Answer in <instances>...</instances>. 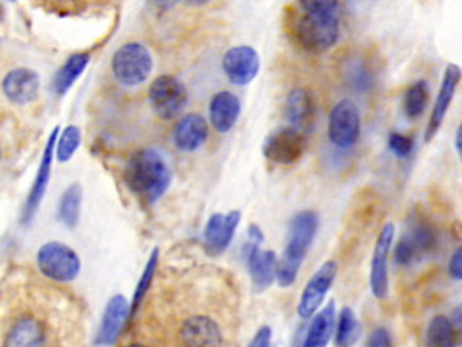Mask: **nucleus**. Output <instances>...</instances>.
Segmentation results:
<instances>
[{
  "mask_svg": "<svg viewBox=\"0 0 462 347\" xmlns=\"http://www.w3.org/2000/svg\"><path fill=\"white\" fill-rule=\"evenodd\" d=\"M438 246V229L429 220L415 215L408 220L407 230L402 233L395 246L393 259L401 267H410L435 254Z\"/></svg>",
  "mask_w": 462,
  "mask_h": 347,
  "instance_id": "nucleus-3",
  "label": "nucleus"
},
{
  "mask_svg": "<svg viewBox=\"0 0 462 347\" xmlns=\"http://www.w3.org/2000/svg\"><path fill=\"white\" fill-rule=\"evenodd\" d=\"M132 320V304L124 295H115L105 308L99 331L94 338L96 346H113L119 342L122 332Z\"/></svg>",
  "mask_w": 462,
  "mask_h": 347,
  "instance_id": "nucleus-16",
  "label": "nucleus"
},
{
  "mask_svg": "<svg viewBox=\"0 0 462 347\" xmlns=\"http://www.w3.org/2000/svg\"><path fill=\"white\" fill-rule=\"evenodd\" d=\"M447 270H449L451 280L462 282V244L451 254Z\"/></svg>",
  "mask_w": 462,
  "mask_h": 347,
  "instance_id": "nucleus-35",
  "label": "nucleus"
},
{
  "mask_svg": "<svg viewBox=\"0 0 462 347\" xmlns=\"http://www.w3.org/2000/svg\"><path fill=\"white\" fill-rule=\"evenodd\" d=\"M373 73L363 61L352 62L346 70V82L358 93H367L373 87Z\"/></svg>",
  "mask_w": 462,
  "mask_h": 347,
  "instance_id": "nucleus-31",
  "label": "nucleus"
},
{
  "mask_svg": "<svg viewBox=\"0 0 462 347\" xmlns=\"http://www.w3.org/2000/svg\"><path fill=\"white\" fill-rule=\"evenodd\" d=\"M154 2H156V5L159 6L160 10H170L176 5L179 0H154Z\"/></svg>",
  "mask_w": 462,
  "mask_h": 347,
  "instance_id": "nucleus-40",
  "label": "nucleus"
},
{
  "mask_svg": "<svg viewBox=\"0 0 462 347\" xmlns=\"http://www.w3.org/2000/svg\"><path fill=\"white\" fill-rule=\"evenodd\" d=\"M462 81V68L457 64H449L444 70V76L441 81V87L436 94L433 108L430 113L429 124L424 133V143H429L433 141L442 124L446 121L447 113L450 110L451 102L455 100L458 87Z\"/></svg>",
  "mask_w": 462,
  "mask_h": 347,
  "instance_id": "nucleus-12",
  "label": "nucleus"
},
{
  "mask_svg": "<svg viewBox=\"0 0 462 347\" xmlns=\"http://www.w3.org/2000/svg\"><path fill=\"white\" fill-rule=\"evenodd\" d=\"M40 77L31 68H14L2 81L6 100L16 105H27L38 98Z\"/></svg>",
  "mask_w": 462,
  "mask_h": 347,
  "instance_id": "nucleus-19",
  "label": "nucleus"
},
{
  "mask_svg": "<svg viewBox=\"0 0 462 347\" xmlns=\"http://www.w3.org/2000/svg\"><path fill=\"white\" fill-rule=\"evenodd\" d=\"M81 143H82V132H81V128L76 127V126L66 127L65 130L61 133V136H57V141H56V160L62 162V164L72 160Z\"/></svg>",
  "mask_w": 462,
  "mask_h": 347,
  "instance_id": "nucleus-30",
  "label": "nucleus"
},
{
  "mask_svg": "<svg viewBox=\"0 0 462 347\" xmlns=\"http://www.w3.org/2000/svg\"><path fill=\"white\" fill-rule=\"evenodd\" d=\"M430 100V85L427 81H416L413 82L402 98V110L410 121L419 119L427 110Z\"/></svg>",
  "mask_w": 462,
  "mask_h": 347,
  "instance_id": "nucleus-26",
  "label": "nucleus"
},
{
  "mask_svg": "<svg viewBox=\"0 0 462 347\" xmlns=\"http://www.w3.org/2000/svg\"><path fill=\"white\" fill-rule=\"evenodd\" d=\"M59 136V128H55L51 132L48 143L45 145L44 154H42V160L38 166V175L33 182L31 192L28 195L27 203L23 207L22 221L23 224H30L33 221L36 212H38V205L44 199L48 184H50L51 167H53V160H55L56 141Z\"/></svg>",
  "mask_w": 462,
  "mask_h": 347,
  "instance_id": "nucleus-18",
  "label": "nucleus"
},
{
  "mask_svg": "<svg viewBox=\"0 0 462 347\" xmlns=\"http://www.w3.org/2000/svg\"><path fill=\"white\" fill-rule=\"evenodd\" d=\"M248 241L252 243L262 244L264 243V231L258 226V224H250L247 229Z\"/></svg>",
  "mask_w": 462,
  "mask_h": 347,
  "instance_id": "nucleus-38",
  "label": "nucleus"
},
{
  "mask_svg": "<svg viewBox=\"0 0 462 347\" xmlns=\"http://www.w3.org/2000/svg\"><path fill=\"white\" fill-rule=\"evenodd\" d=\"M341 23L338 14H307L297 21L296 39L303 48L312 53H324L338 44Z\"/></svg>",
  "mask_w": 462,
  "mask_h": 347,
  "instance_id": "nucleus-5",
  "label": "nucleus"
},
{
  "mask_svg": "<svg viewBox=\"0 0 462 347\" xmlns=\"http://www.w3.org/2000/svg\"><path fill=\"white\" fill-rule=\"evenodd\" d=\"M363 334V327L359 325L356 315L350 308H342L339 318L336 321L335 344L336 346H353L359 342Z\"/></svg>",
  "mask_w": 462,
  "mask_h": 347,
  "instance_id": "nucleus-28",
  "label": "nucleus"
},
{
  "mask_svg": "<svg viewBox=\"0 0 462 347\" xmlns=\"http://www.w3.org/2000/svg\"><path fill=\"white\" fill-rule=\"evenodd\" d=\"M83 190L79 184H73L62 193L59 207H57V218L66 229H76L82 213Z\"/></svg>",
  "mask_w": 462,
  "mask_h": 347,
  "instance_id": "nucleus-25",
  "label": "nucleus"
},
{
  "mask_svg": "<svg viewBox=\"0 0 462 347\" xmlns=\"http://www.w3.org/2000/svg\"><path fill=\"white\" fill-rule=\"evenodd\" d=\"M149 100L154 113L159 116L160 119L171 121L185 110L188 91L177 77L162 74L156 77L150 85Z\"/></svg>",
  "mask_w": 462,
  "mask_h": 347,
  "instance_id": "nucleus-8",
  "label": "nucleus"
},
{
  "mask_svg": "<svg viewBox=\"0 0 462 347\" xmlns=\"http://www.w3.org/2000/svg\"><path fill=\"white\" fill-rule=\"evenodd\" d=\"M455 150L462 164V122L458 126L457 133H455Z\"/></svg>",
  "mask_w": 462,
  "mask_h": 347,
  "instance_id": "nucleus-39",
  "label": "nucleus"
},
{
  "mask_svg": "<svg viewBox=\"0 0 462 347\" xmlns=\"http://www.w3.org/2000/svg\"><path fill=\"white\" fill-rule=\"evenodd\" d=\"M6 2H14V0H6Z\"/></svg>",
  "mask_w": 462,
  "mask_h": 347,
  "instance_id": "nucleus-42",
  "label": "nucleus"
},
{
  "mask_svg": "<svg viewBox=\"0 0 462 347\" xmlns=\"http://www.w3.org/2000/svg\"><path fill=\"white\" fill-rule=\"evenodd\" d=\"M47 343V331L42 321L34 318H22L13 325L5 338V346L34 347L44 346Z\"/></svg>",
  "mask_w": 462,
  "mask_h": 347,
  "instance_id": "nucleus-23",
  "label": "nucleus"
},
{
  "mask_svg": "<svg viewBox=\"0 0 462 347\" xmlns=\"http://www.w3.org/2000/svg\"><path fill=\"white\" fill-rule=\"evenodd\" d=\"M284 113L288 126L310 134L318 119V100L312 90L296 87L287 96Z\"/></svg>",
  "mask_w": 462,
  "mask_h": 347,
  "instance_id": "nucleus-14",
  "label": "nucleus"
},
{
  "mask_svg": "<svg viewBox=\"0 0 462 347\" xmlns=\"http://www.w3.org/2000/svg\"><path fill=\"white\" fill-rule=\"evenodd\" d=\"M244 259L256 292H264L276 282L278 255L273 250H262L261 244L248 241L243 248Z\"/></svg>",
  "mask_w": 462,
  "mask_h": 347,
  "instance_id": "nucleus-17",
  "label": "nucleus"
},
{
  "mask_svg": "<svg viewBox=\"0 0 462 347\" xmlns=\"http://www.w3.org/2000/svg\"><path fill=\"white\" fill-rule=\"evenodd\" d=\"M387 147L391 153L397 156L398 160H407L415 150V141L402 133L391 132L387 139Z\"/></svg>",
  "mask_w": 462,
  "mask_h": 347,
  "instance_id": "nucleus-32",
  "label": "nucleus"
},
{
  "mask_svg": "<svg viewBox=\"0 0 462 347\" xmlns=\"http://www.w3.org/2000/svg\"><path fill=\"white\" fill-rule=\"evenodd\" d=\"M273 342V331L270 325H261L258 332L254 334L252 342L248 343V346L252 347H269Z\"/></svg>",
  "mask_w": 462,
  "mask_h": 347,
  "instance_id": "nucleus-36",
  "label": "nucleus"
},
{
  "mask_svg": "<svg viewBox=\"0 0 462 347\" xmlns=\"http://www.w3.org/2000/svg\"><path fill=\"white\" fill-rule=\"evenodd\" d=\"M397 227L393 222H387L381 229L374 243L372 265H370V289L374 298L385 299L390 293V276H389V258L395 241Z\"/></svg>",
  "mask_w": 462,
  "mask_h": 347,
  "instance_id": "nucleus-10",
  "label": "nucleus"
},
{
  "mask_svg": "<svg viewBox=\"0 0 462 347\" xmlns=\"http://www.w3.org/2000/svg\"><path fill=\"white\" fill-rule=\"evenodd\" d=\"M185 2H187L188 5L202 6V5H207V4H209L210 0H185Z\"/></svg>",
  "mask_w": 462,
  "mask_h": 347,
  "instance_id": "nucleus-41",
  "label": "nucleus"
},
{
  "mask_svg": "<svg viewBox=\"0 0 462 347\" xmlns=\"http://www.w3.org/2000/svg\"><path fill=\"white\" fill-rule=\"evenodd\" d=\"M307 147V134L288 126L270 133L262 145V153L273 164L293 166L303 158Z\"/></svg>",
  "mask_w": 462,
  "mask_h": 347,
  "instance_id": "nucleus-9",
  "label": "nucleus"
},
{
  "mask_svg": "<svg viewBox=\"0 0 462 347\" xmlns=\"http://www.w3.org/2000/svg\"><path fill=\"white\" fill-rule=\"evenodd\" d=\"M124 181L145 204L153 205L170 188L171 170L166 158L154 149L134 152L124 169Z\"/></svg>",
  "mask_w": 462,
  "mask_h": 347,
  "instance_id": "nucleus-1",
  "label": "nucleus"
},
{
  "mask_svg": "<svg viewBox=\"0 0 462 347\" xmlns=\"http://www.w3.org/2000/svg\"><path fill=\"white\" fill-rule=\"evenodd\" d=\"M393 344V338L389 329L385 327H378L370 334L369 340H367V346L369 347H390Z\"/></svg>",
  "mask_w": 462,
  "mask_h": 347,
  "instance_id": "nucleus-34",
  "label": "nucleus"
},
{
  "mask_svg": "<svg viewBox=\"0 0 462 347\" xmlns=\"http://www.w3.org/2000/svg\"><path fill=\"white\" fill-rule=\"evenodd\" d=\"M209 116L216 132L228 133L241 116V100L231 91H219L210 100Z\"/></svg>",
  "mask_w": 462,
  "mask_h": 347,
  "instance_id": "nucleus-21",
  "label": "nucleus"
},
{
  "mask_svg": "<svg viewBox=\"0 0 462 347\" xmlns=\"http://www.w3.org/2000/svg\"><path fill=\"white\" fill-rule=\"evenodd\" d=\"M451 323H453V327H455V332H457V343L459 346H462V303L453 310Z\"/></svg>",
  "mask_w": 462,
  "mask_h": 347,
  "instance_id": "nucleus-37",
  "label": "nucleus"
},
{
  "mask_svg": "<svg viewBox=\"0 0 462 347\" xmlns=\"http://www.w3.org/2000/svg\"><path fill=\"white\" fill-rule=\"evenodd\" d=\"M307 14H338L339 0H299Z\"/></svg>",
  "mask_w": 462,
  "mask_h": 347,
  "instance_id": "nucleus-33",
  "label": "nucleus"
},
{
  "mask_svg": "<svg viewBox=\"0 0 462 347\" xmlns=\"http://www.w3.org/2000/svg\"><path fill=\"white\" fill-rule=\"evenodd\" d=\"M159 248H153V252L150 254L149 261L145 265L142 275L139 278L138 284H136V291L133 293L132 301V318L136 317L139 312V308H142L145 298L149 295L151 284H153L156 273H158V265H159Z\"/></svg>",
  "mask_w": 462,
  "mask_h": 347,
  "instance_id": "nucleus-29",
  "label": "nucleus"
},
{
  "mask_svg": "<svg viewBox=\"0 0 462 347\" xmlns=\"http://www.w3.org/2000/svg\"><path fill=\"white\" fill-rule=\"evenodd\" d=\"M425 346L432 347H451L457 343V332L453 327L450 318L446 315H436L427 325L425 336H424Z\"/></svg>",
  "mask_w": 462,
  "mask_h": 347,
  "instance_id": "nucleus-27",
  "label": "nucleus"
},
{
  "mask_svg": "<svg viewBox=\"0 0 462 347\" xmlns=\"http://www.w3.org/2000/svg\"><path fill=\"white\" fill-rule=\"evenodd\" d=\"M38 267L47 278L56 282H73L81 273V258L70 246L51 241L38 248Z\"/></svg>",
  "mask_w": 462,
  "mask_h": 347,
  "instance_id": "nucleus-6",
  "label": "nucleus"
},
{
  "mask_svg": "<svg viewBox=\"0 0 462 347\" xmlns=\"http://www.w3.org/2000/svg\"><path fill=\"white\" fill-rule=\"evenodd\" d=\"M153 56L141 42H128L116 50L111 59V72L116 81L133 89L142 85L153 72Z\"/></svg>",
  "mask_w": 462,
  "mask_h": 347,
  "instance_id": "nucleus-4",
  "label": "nucleus"
},
{
  "mask_svg": "<svg viewBox=\"0 0 462 347\" xmlns=\"http://www.w3.org/2000/svg\"><path fill=\"white\" fill-rule=\"evenodd\" d=\"M320 230V216L313 210H301L293 216L288 226L286 248L281 258L278 259L276 282L279 286H293L296 282L299 270L307 258L310 247Z\"/></svg>",
  "mask_w": 462,
  "mask_h": 347,
  "instance_id": "nucleus-2",
  "label": "nucleus"
},
{
  "mask_svg": "<svg viewBox=\"0 0 462 347\" xmlns=\"http://www.w3.org/2000/svg\"><path fill=\"white\" fill-rule=\"evenodd\" d=\"M338 270H339L338 263L333 259H329L314 272L299 298V304H297L299 318L310 320L320 310L327 293L330 292V289L333 287V282L338 276Z\"/></svg>",
  "mask_w": 462,
  "mask_h": 347,
  "instance_id": "nucleus-11",
  "label": "nucleus"
},
{
  "mask_svg": "<svg viewBox=\"0 0 462 347\" xmlns=\"http://www.w3.org/2000/svg\"><path fill=\"white\" fill-rule=\"evenodd\" d=\"M243 213L231 210L228 213H213L204 229V247L210 256H219L230 247Z\"/></svg>",
  "mask_w": 462,
  "mask_h": 347,
  "instance_id": "nucleus-15",
  "label": "nucleus"
},
{
  "mask_svg": "<svg viewBox=\"0 0 462 347\" xmlns=\"http://www.w3.org/2000/svg\"><path fill=\"white\" fill-rule=\"evenodd\" d=\"M222 70L233 85H248L253 82L261 70V57L258 51L250 45H236L226 51L222 57Z\"/></svg>",
  "mask_w": 462,
  "mask_h": 347,
  "instance_id": "nucleus-13",
  "label": "nucleus"
},
{
  "mask_svg": "<svg viewBox=\"0 0 462 347\" xmlns=\"http://www.w3.org/2000/svg\"><path fill=\"white\" fill-rule=\"evenodd\" d=\"M209 139V124L204 116L188 113L182 116L173 130V143L184 153L198 152Z\"/></svg>",
  "mask_w": 462,
  "mask_h": 347,
  "instance_id": "nucleus-20",
  "label": "nucleus"
},
{
  "mask_svg": "<svg viewBox=\"0 0 462 347\" xmlns=\"http://www.w3.org/2000/svg\"><path fill=\"white\" fill-rule=\"evenodd\" d=\"M90 64L89 53H76L66 59L65 64L59 68L53 79V91L57 96H64L72 90L77 79L82 76Z\"/></svg>",
  "mask_w": 462,
  "mask_h": 347,
  "instance_id": "nucleus-24",
  "label": "nucleus"
},
{
  "mask_svg": "<svg viewBox=\"0 0 462 347\" xmlns=\"http://www.w3.org/2000/svg\"><path fill=\"white\" fill-rule=\"evenodd\" d=\"M313 320L307 329V335L304 338L305 347H324L330 343L331 336L336 331V303L331 299L325 304L324 308L312 317Z\"/></svg>",
  "mask_w": 462,
  "mask_h": 347,
  "instance_id": "nucleus-22",
  "label": "nucleus"
},
{
  "mask_svg": "<svg viewBox=\"0 0 462 347\" xmlns=\"http://www.w3.org/2000/svg\"><path fill=\"white\" fill-rule=\"evenodd\" d=\"M361 111L352 100H338L329 116V141L336 149L348 150L355 147L361 138Z\"/></svg>",
  "mask_w": 462,
  "mask_h": 347,
  "instance_id": "nucleus-7",
  "label": "nucleus"
}]
</instances>
